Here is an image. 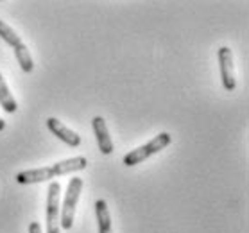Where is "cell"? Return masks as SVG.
Wrapping results in <instances>:
<instances>
[{
    "label": "cell",
    "mask_w": 249,
    "mask_h": 233,
    "mask_svg": "<svg viewBox=\"0 0 249 233\" xmlns=\"http://www.w3.org/2000/svg\"><path fill=\"white\" fill-rule=\"evenodd\" d=\"M88 161L85 156H75V158H68L63 161L51 165V167H43V169H31V171H22L17 174V183L20 185H31V183H41L54 179L56 176H65L70 172L85 171Z\"/></svg>",
    "instance_id": "1"
},
{
    "label": "cell",
    "mask_w": 249,
    "mask_h": 233,
    "mask_svg": "<svg viewBox=\"0 0 249 233\" xmlns=\"http://www.w3.org/2000/svg\"><path fill=\"white\" fill-rule=\"evenodd\" d=\"M81 190H83V178H72L68 183L67 194H65L63 208L59 210V228H63V230H72Z\"/></svg>",
    "instance_id": "2"
},
{
    "label": "cell",
    "mask_w": 249,
    "mask_h": 233,
    "mask_svg": "<svg viewBox=\"0 0 249 233\" xmlns=\"http://www.w3.org/2000/svg\"><path fill=\"white\" fill-rule=\"evenodd\" d=\"M170 142H172V137L169 133H160L158 137H154L151 142H147L145 145H140L136 147L135 151H129V153L124 156V165L127 167H135V165L142 163L143 160L151 158L153 154H158L160 151H163L165 147H169Z\"/></svg>",
    "instance_id": "3"
},
{
    "label": "cell",
    "mask_w": 249,
    "mask_h": 233,
    "mask_svg": "<svg viewBox=\"0 0 249 233\" xmlns=\"http://www.w3.org/2000/svg\"><path fill=\"white\" fill-rule=\"evenodd\" d=\"M59 194L61 187L57 181H52L47 190V233H61L59 228Z\"/></svg>",
    "instance_id": "4"
},
{
    "label": "cell",
    "mask_w": 249,
    "mask_h": 233,
    "mask_svg": "<svg viewBox=\"0 0 249 233\" xmlns=\"http://www.w3.org/2000/svg\"><path fill=\"white\" fill-rule=\"evenodd\" d=\"M219 65H221V75H222V86L224 90L233 91L235 90V69H233V52L230 47H221L219 52Z\"/></svg>",
    "instance_id": "5"
},
{
    "label": "cell",
    "mask_w": 249,
    "mask_h": 233,
    "mask_svg": "<svg viewBox=\"0 0 249 233\" xmlns=\"http://www.w3.org/2000/svg\"><path fill=\"white\" fill-rule=\"evenodd\" d=\"M47 127H49V131H51L52 135H56L61 142H65L67 145H70V147H79L81 145V137L75 133V131H72L70 127H67V125L63 124L61 120L54 119V117H51V119H47Z\"/></svg>",
    "instance_id": "6"
},
{
    "label": "cell",
    "mask_w": 249,
    "mask_h": 233,
    "mask_svg": "<svg viewBox=\"0 0 249 233\" xmlns=\"http://www.w3.org/2000/svg\"><path fill=\"white\" fill-rule=\"evenodd\" d=\"M91 125H93V133H95L97 145H99V149H101V153L111 154L113 153V142H111V137H109L106 120L102 119V117H93Z\"/></svg>",
    "instance_id": "7"
},
{
    "label": "cell",
    "mask_w": 249,
    "mask_h": 233,
    "mask_svg": "<svg viewBox=\"0 0 249 233\" xmlns=\"http://www.w3.org/2000/svg\"><path fill=\"white\" fill-rule=\"evenodd\" d=\"M95 215L99 224V233H113L111 232V215H109L108 203L104 199L95 201Z\"/></svg>",
    "instance_id": "8"
},
{
    "label": "cell",
    "mask_w": 249,
    "mask_h": 233,
    "mask_svg": "<svg viewBox=\"0 0 249 233\" xmlns=\"http://www.w3.org/2000/svg\"><path fill=\"white\" fill-rule=\"evenodd\" d=\"M0 106H2L4 111H7V113H15V111L18 109L17 101H15V97L11 95V91H9V88H7L2 74H0Z\"/></svg>",
    "instance_id": "9"
},
{
    "label": "cell",
    "mask_w": 249,
    "mask_h": 233,
    "mask_svg": "<svg viewBox=\"0 0 249 233\" xmlns=\"http://www.w3.org/2000/svg\"><path fill=\"white\" fill-rule=\"evenodd\" d=\"M15 56H17V61H18V65H20V69H22L25 74L33 72L34 61H33V57H31V52H29V49L23 45V43L15 49Z\"/></svg>",
    "instance_id": "10"
},
{
    "label": "cell",
    "mask_w": 249,
    "mask_h": 233,
    "mask_svg": "<svg viewBox=\"0 0 249 233\" xmlns=\"http://www.w3.org/2000/svg\"><path fill=\"white\" fill-rule=\"evenodd\" d=\"M0 38L6 41L7 45L13 47V49H17V47L22 45V40H20V36L15 33V29L9 27L6 22H2L0 20Z\"/></svg>",
    "instance_id": "11"
},
{
    "label": "cell",
    "mask_w": 249,
    "mask_h": 233,
    "mask_svg": "<svg viewBox=\"0 0 249 233\" xmlns=\"http://www.w3.org/2000/svg\"><path fill=\"white\" fill-rule=\"evenodd\" d=\"M29 233H43L41 232L40 222H31V224H29Z\"/></svg>",
    "instance_id": "12"
},
{
    "label": "cell",
    "mask_w": 249,
    "mask_h": 233,
    "mask_svg": "<svg viewBox=\"0 0 249 233\" xmlns=\"http://www.w3.org/2000/svg\"><path fill=\"white\" fill-rule=\"evenodd\" d=\"M4 127H6V120L0 119V131H4Z\"/></svg>",
    "instance_id": "13"
}]
</instances>
